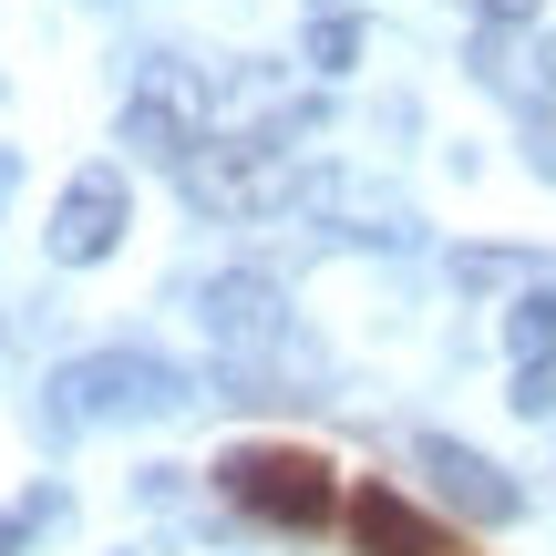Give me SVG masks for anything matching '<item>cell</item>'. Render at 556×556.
Listing matches in <instances>:
<instances>
[{
  "mask_svg": "<svg viewBox=\"0 0 556 556\" xmlns=\"http://www.w3.org/2000/svg\"><path fill=\"white\" fill-rule=\"evenodd\" d=\"M0 186H11V155H0Z\"/></svg>",
  "mask_w": 556,
  "mask_h": 556,
  "instance_id": "cell-16",
  "label": "cell"
},
{
  "mask_svg": "<svg viewBox=\"0 0 556 556\" xmlns=\"http://www.w3.org/2000/svg\"><path fill=\"white\" fill-rule=\"evenodd\" d=\"M536 62H546V83H556V41H546V52H536Z\"/></svg>",
  "mask_w": 556,
  "mask_h": 556,
  "instance_id": "cell-15",
  "label": "cell"
},
{
  "mask_svg": "<svg viewBox=\"0 0 556 556\" xmlns=\"http://www.w3.org/2000/svg\"><path fill=\"white\" fill-rule=\"evenodd\" d=\"M299 206H319V217H340L351 238H413V217H402V197H381V186H361V176H309V197Z\"/></svg>",
  "mask_w": 556,
  "mask_h": 556,
  "instance_id": "cell-9",
  "label": "cell"
},
{
  "mask_svg": "<svg viewBox=\"0 0 556 556\" xmlns=\"http://www.w3.org/2000/svg\"><path fill=\"white\" fill-rule=\"evenodd\" d=\"M217 83L197 73V62H144V83L124 93V144L135 155H155V165H186L206 135H217Z\"/></svg>",
  "mask_w": 556,
  "mask_h": 556,
  "instance_id": "cell-4",
  "label": "cell"
},
{
  "mask_svg": "<svg viewBox=\"0 0 556 556\" xmlns=\"http://www.w3.org/2000/svg\"><path fill=\"white\" fill-rule=\"evenodd\" d=\"M505 340H516V361H546L556 351V289H526L516 319H505Z\"/></svg>",
  "mask_w": 556,
  "mask_h": 556,
  "instance_id": "cell-10",
  "label": "cell"
},
{
  "mask_svg": "<svg viewBox=\"0 0 556 556\" xmlns=\"http://www.w3.org/2000/svg\"><path fill=\"white\" fill-rule=\"evenodd\" d=\"M21 536H31V516H0V556H21Z\"/></svg>",
  "mask_w": 556,
  "mask_h": 556,
  "instance_id": "cell-14",
  "label": "cell"
},
{
  "mask_svg": "<svg viewBox=\"0 0 556 556\" xmlns=\"http://www.w3.org/2000/svg\"><path fill=\"white\" fill-rule=\"evenodd\" d=\"M114 238H124V176L114 165H83V176L62 186V206H52V258L93 268V258H114Z\"/></svg>",
  "mask_w": 556,
  "mask_h": 556,
  "instance_id": "cell-5",
  "label": "cell"
},
{
  "mask_svg": "<svg viewBox=\"0 0 556 556\" xmlns=\"http://www.w3.org/2000/svg\"><path fill=\"white\" fill-rule=\"evenodd\" d=\"M206 330H217V351H278L289 340V299H278V278L258 268H227V278H206Z\"/></svg>",
  "mask_w": 556,
  "mask_h": 556,
  "instance_id": "cell-6",
  "label": "cell"
},
{
  "mask_svg": "<svg viewBox=\"0 0 556 556\" xmlns=\"http://www.w3.org/2000/svg\"><path fill=\"white\" fill-rule=\"evenodd\" d=\"M351 546L361 556H454L443 526L422 516V505H402L392 484H361V495H351Z\"/></svg>",
  "mask_w": 556,
  "mask_h": 556,
  "instance_id": "cell-8",
  "label": "cell"
},
{
  "mask_svg": "<svg viewBox=\"0 0 556 556\" xmlns=\"http://www.w3.org/2000/svg\"><path fill=\"white\" fill-rule=\"evenodd\" d=\"M176 186L206 217H278V206L309 197V165H299L289 144H268V135H206L197 155L176 165Z\"/></svg>",
  "mask_w": 556,
  "mask_h": 556,
  "instance_id": "cell-2",
  "label": "cell"
},
{
  "mask_svg": "<svg viewBox=\"0 0 556 556\" xmlns=\"http://www.w3.org/2000/svg\"><path fill=\"white\" fill-rule=\"evenodd\" d=\"M186 371L155 351H93V361H62L52 371V422H155V413H186Z\"/></svg>",
  "mask_w": 556,
  "mask_h": 556,
  "instance_id": "cell-3",
  "label": "cell"
},
{
  "mask_svg": "<svg viewBox=\"0 0 556 556\" xmlns=\"http://www.w3.org/2000/svg\"><path fill=\"white\" fill-rule=\"evenodd\" d=\"M217 495L238 505V516L278 526V536H319V526L340 516V475L309 443H238V454L217 464Z\"/></svg>",
  "mask_w": 556,
  "mask_h": 556,
  "instance_id": "cell-1",
  "label": "cell"
},
{
  "mask_svg": "<svg viewBox=\"0 0 556 556\" xmlns=\"http://www.w3.org/2000/svg\"><path fill=\"white\" fill-rule=\"evenodd\" d=\"M361 41H371V31H361L351 11H330V21H309V73H351V62H361Z\"/></svg>",
  "mask_w": 556,
  "mask_h": 556,
  "instance_id": "cell-11",
  "label": "cell"
},
{
  "mask_svg": "<svg viewBox=\"0 0 556 556\" xmlns=\"http://www.w3.org/2000/svg\"><path fill=\"white\" fill-rule=\"evenodd\" d=\"M484 21H536V0H484Z\"/></svg>",
  "mask_w": 556,
  "mask_h": 556,
  "instance_id": "cell-13",
  "label": "cell"
},
{
  "mask_svg": "<svg viewBox=\"0 0 556 556\" xmlns=\"http://www.w3.org/2000/svg\"><path fill=\"white\" fill-rule=\"evenodd\" d=\"M505 402H516V413H556V361H526V371H516V392H505Z\"/></svg>",
  "mask_w": 556,
  "mask_h": 556,
  "instance_id": "cell-12",
  "label": "cell"
},
{
  "mask_svg": "<svg viewBox=\"0 0 556 556\" xmlns=\"http://www.w3.org/2000/svg\"><path fill=\"white\" fill-rule=\"evenodd\" d=\"M413 454H422V475H433V484H443V495H454L475 526H505V516L526 505V495H516V475H505V464H484L475 443H454V433H422Z\"/></svg>",
  "mask_w": 556,
  "mask_h": 556,
  "instance_id": "cell-7",
  "label": "cell"
}]
</instances>
